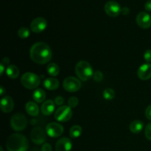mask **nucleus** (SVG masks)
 Listing matches in <instances>:
<instances>
[{
    "mask_svg": "<svg viewBox=\"0 0 151 151\" xmlns=\"http://www.w3.org/2000/svg\"><path fill=\"white\" fill-rule=\"evenodd\" d=\"M63 127L58 122H50L46 126V133L52 138H58L63 134Z\"/></svg>",
    "mask_w": 151,
    "mask_h": 151,
    "instance_id": "obj_10",
    "label": "nucleus"
},
{
    "mask_svg": "<svg viewBox=\"0 0 151 151\" xmlns=\"http://www.w3.org/2000/svg\"><path fill=\"white\" fill-rule=\"evenodd\" d=\"M0 89H1V92H0V95H1V96L4 95V93L6 92V90L4 89V87H3V86L0 87Z\"/></svg>",
    "mask_w": 151,
    "mask_h": 151,
    "instance_id": "obj_37",
    "label": "nucleus"
},
{
    "mask_svg": "<svg viewBox=\"0 0 151 151\" xmlns=\"http://www.w3.org/2000/svg\"><path fill=\"white\" fill-rule=\"evenodd\" d=\"M55 109V103L53 100H47L43 103L41 107V111L45 116H50L52 114Z\"/></svg>",
    "mask_w": 151,
    "mask_h": 151,
    "instance_id": "obj_16",
    "label": "nucleus"
},
{
    "mask_svg": "<svg viewBox=\"0 0 151 151\" xmlns=\"http://www.w3.org/2000/svg\"><path fill=\"white\" fill-rule=\"evenodd\" d=\"M18 36L19 38H22V39H25V38H28L30 35V31H29V28L26 27H22L18 30Z\"/></svg>",
    "mask_w": 151,
    "mask_h": 151,
    "instance_id": "obj_24",
    "label": "nucleus"
},
{
    "mask_svg": "<svg viewBox=\"0 0 151 151\" xmlns=\"http://www.w3.org/2000/svg\"><path fill=\"white\" fill-rule=\"evenodd\" d=\"M145 116L147 119L151 121V104L149 105L145 110Z\"/></svg>",
    "mask_w": 151,
    "mask_h": 151,
    "instance_id": "obj_32",
    "label": "nucleus"
},
{
    "mask_svg": "<svg viewBox=\"0 0 151 151\" xmlns=\"http://www.w3.org/2000/svg\"><path fill=\"white\" fill-rule=\"evenodd\" d=\"M72 116V109L69 106H60L55 112L54 117L60 122H68Z\"/></svg>",
    "mask_w": 151,
    "mask_h": 151,
    "instance_id": "obj_6",
    "label": "nucleus"
},
{
    "mask_svg": "<svg viewBox=\"0 0 151 151\" xmlns=\"http://www.w3.org/2000/svg\"><path fill=\"white\" fill-rule=\"evenodd\" d=\"M29 56L34 63L43 65L48 63L52 57L51 48L44 42H37L31 47Z\"/></svg>",
    "mask_w": 151,
    "mask_h": 151,
    "instance_id": "obj_1",
    "label": "nucleus"
},
{
    "mask_svg": "<svg viewBox=\"0 0 151 151\" xmlns=\"http://www.w3.org/2000/svg\"><path fill=\"white\" fill-rule=\"evenodd\" d=\"M144 128V122L141 120H134L129 125V129L133 134H139Z\"/></svg>",
    "mask_w": 151,
    "mask_h": 151,
    "instance_id": "obj_19",
    "label": "nucleus"
},
{
    "mask_svg": "<svg viewBox=\"0 0 151 151\" xmlns=\"http://www.w3.org/2000/svg\"><path fill=\"white\" fill-rule=\"evenodd\" d=\"M72 148V142L70 139L62 137L59 139L55 145L56 151H71Z\"/></svg>",
    "mask_w": 151,
    "mask_h": 151,
    "instance_id": "obj_14",
    "label": "nucleus"
},
{
    "mask_svg": "<svg viewBox=\"0 0 151 151\" xmlns=\"http://www.w3.org/2000/svg\"><path fill=\"white\" fill-rule=\"evenodd\" d=\"M144 58L147 63H151V50H147L145 52Z\"/></svg>",
    "mask_w": 151,
    "mask_h": 151,
    "instance_id": "obj_29",
    "label": "nucleus"
},
{
    "mask_svg": "<svg viewBox=\"0 0 151 151\" xmlns=\"http://www.w3.org/2000/svg\"><path fill=\"white\" fill-rule=\"evenodd\" d=\"M47 73L50 75V76L55 77L60 72V68H59L58 65L56 64L55 63H51L48 64L47 68Z\"/></svg>",
    "mask_w": 151,
    "mask_h": 151,
    "instance_id": "obj_23",
    "label": "nucleus"
},
{
    "mask_svg": "<svg viewBox=\"0 0 151 151\" xmlns=\"http://www.w3.org/2000/svg\"><path fill=\"white\" fill-rule=\"evenodd\" d=\"M43 86L45 88L50 91H53L58 88L60 86V83L58 79L55 78H47L43 82Z\"/></svg>",
    "mask_w": 151,
    "mask_h": 151,
    "instance_id": "obj_18",
    "label": "nucleus"
},
{
    "mask_svg": "<svg viewBox=\"0 0 151 151\" xmlns=\"http://www.w3.org/2000/svg\"><path fill=\"white\" fill-rule=\"evenodd\" d=\"M78 103H79V100H78V97H71L68 100V106L71 109L77 107L78 106Z\"/></svg>",
    "mask_w": 151,
    "mask_h": 151,
    "instance_id": "obj_26",
    "label": "nucleus"
},
{
    "mask_svg": "<svg viewBox=\"0 0 151 151\" xmlns=\"http://www.w3.org/2000/svg\"><path fill=\"white\" fill-rule=\"evenodd\" d=\"M136 21L138 26L142 29H146L151 27V16L147 12L142 11L139 13Z\"/></svg>",
    "mask_w": 151,
    "mask_h": 151,
    "instance_id": "obj_12",
    "label": "nucleus"
},
{
    "mask_svg": "<svg viewBox=\"0 0 151 151\" xmlns=\"http://www.w3.org/2000/svg\"><path fill=\"white\" fill-rule=\"evenodd\" d=\"M32 98L37 103H44L46 99L45 91L42 88H37L34 91L33 94H32Z\"/></svg>",
    "mask_w": 151,
    "mask_h": 151,
    "instance_id": "obj_20",
    "label": "nucleus"
},
{
    "mask_svg": "<svg viewBox=\"0 0 151 151\" xmlns=\"http://www.w3.org/2000/svg\"><path fill=\"white\" fill-rule=\"evenodd\" d=\"M75 74L81 81H87L93 78L94 71L91 64L86 60H81L75 66Z\"/></svg>",
    "mask_w": 151,
    "mask_h": 151,
    "instance_id": "obj_3",
    "label": "nucleus"
},
{
    "mask_svg": "<svg viewBox=\"0 0 151 151\" xmlns=\"http://www.w3.org/2000/svg\"><path fill=\"white\" fill-rule=\"evenodd\" d=\"M1 110L3 113H10L14 108V102L13 99L9 96H5L1 100Z\"/></svg>",
    "mask_w": 151,
    "mask_h": 151,
    "instance_id": "obj_15",
    "label": "nucleus"
},
{
    "mask_svg": "<svg viewBox=\"0 0 151 151\" xmlns=\"http://www.w3.org/2000/svg\"><path fill=\"white\" fill-rule=\"evenodd\" d=\"M145 135L148 140L151 141V122L147 123L145 129Z\"/></svg>",
    "mask_w": 151,
    "mask_h": 151,
    "instance_id": "obj_28",
    "label": "nucleus"
},
{
    "mask_svg": "<svg viewBox=\"0 0 151 151\" xmlns=\"http://www.w3.org/2000/svg\"><path fill=\"white\" fill-rule=\"evenodd\" d=\"M81 81L75 77H67L63 82V87L68 92H76L81 88Z\"/></svg>",
    "mask_w": 151,
    "mask_h": 151,
    "instance_id": "obj_7",
    "label": "nucleus"
},
{
    "mask_svg": "<svg viewBox=\"0 0 151 151\" xmlns=\"http://www.w3.org/2000/svg\"><path fill=\"white\" fill-rule=\"evenodd\" d=\"M27 119L22 113H16L10 119V126L15 131H22L26 128Z\"/></svg>",
    "mask_w": 151,
    "mask_h": 151,
    "instance_id": "obj_5",
    "label": "nucleus"
},
{
    "mask_svg": "<svg viewBox=\"0 0 151 151\" xmlns=\"http://www.w3.org/2000/svg\"><path fill=\"white\" fill-rule=\"evenodd\" d=\"M104 10L108 16L114 18L120 14L122 7L117 1L111 0L106 3L104 6Z\"/></svg>",
    "mask_w": 151,
    "mask_h": 151,
    "instance_id": "obj_9",
    "label": "nucleus"
},
{
    "mask_svg": "<svg viewBox=\"0 0 151 151\" xmlns=\"http://www.w3.org/2000/svg\"><path fill=\"white\" fill-rule=\"evenodd\" d=\"M82 127H81V125H73V126L69 129V136H70L71 138L76 139L81 137V134H82Z\"/></svg>",
    "mask_w": 151,
    "mask_h": 151,
    "instance_id": "obj_22",
    "label": "nucleus"
},
{
    "mask_svg": "<svg viewBox=\"0 0 151 151\" xmlns=\"http://www.w3.org/2000/svg\"><path fill=\"white\" fill-rule=\"evenodd\" d=\"M41 151H52V147L50 143H44L41 147Z\"/></svg>",
    "mask_w": 151,
    "mask_h": 151,
    "instance_id": "obj_31",
    "label": "nucleus"
},
{
    "mask_svg": "<svg viewBox=\"0 0 151 151\" xmlns=\"http://www.w3.org/2000/svg\"><path fill=\"white\" fill-rule=\"evenodd\" d=\"M47 133L40 127H35L31 131L30 139L36 145L44 144L47 140Z\"/></svg>",
    "mask_w": 151,
    "mask_h": 151,
    "instance_id": "obj_8",
    "label": "nucleus"
},
{
    "mask_svg": "<svg viewBox=\"0 0 151 151\" xmlns=\"http://www.w3.org/2000/svg\"><path fill=\"white\" fill-rule=\"evenodd\" d=\"M6 74L10 79H16L19 76V69L15 65L10 64L6 68Z\"/></svg>",
    "mask_w": 151,
    "mask_h": 151,
    "instance_id": "obj_21",
    "label": "nucleus"
},
{
    "mask_svg": "<svg viewBox=\"0 0 151 151\" xmlns=\"http://www.w3.org/2000/svg\"><path fill=\"white\" fill-rule=\"evenodd\" d=\"M6 147L7 151H27L29 142L23 134H12L6 142Z\"/></svg>",
    "mask_w": 151,
    "mask_h": 151,
    "instance_id": "obj_2",
    "label": "nucleus"
},
{
    "mask_svg": "<svg viewBox=\"0 0 151 151\" xmlns=\"http://www.w3.org/2000/svg\"><path fill=\"white\" fill-rule=\"evenodd\" d=\"M47 27V21L43 17H37L30 23V29L35 33H40L46 29Z\"/></svg>",
    "mask_w": 151,
    "mask_h": 151,
    "instance_id": "obj_11",
    "label": "nucleus"
},
{
    "mask_svg": "<svg viewBox=\"0 0 151 151\" xmlns=\"http://www.w3.org/2000/svg\"><path fill=\"white\" fill-rule=\"evenodd\" d=\"M1 63H3V64H4L5 66H9V63H10V59H9L8 58H7V57L4 58L2 59V60H1Z\"/></svg>",
    "mask_w": 151,
    "mask_h": 151,
    "instance_id": "obj_34",
    "label": "nucleus"
},
{
    "mask_svg": "<svg viewBox=\"0 0 151 151\" xmlns=\"http://www.w3.org/2000/svg\"><path fill=\"white\" fill-rule=\"evenodd\" d=\"M21 83L24 88L29 90H35L41 84V78L36 74L26 72L21 78Z\"/></svg>",
    "mask_w": 151,
    "mask_h": 151,
    "instance_id": "obj_4",
    "label": "nucleus"
},
{
    "mask_svg": "<svg viewBox=\"0 0 151 151\" xmlns=\"http://www.w3.org/2000/svg\"><path fill=\"white\" fill-rule=\"evenodd\" d=\"M137 75L142 81H147L151 78V64L146 63L141 65L137 70Z\"/></svg>",
    "mask_w": 151,
    "mask_h": 151,
    "instance_id": "obj_13",
    "label": "nucleus"
},
{
    "mask_svg": "<svg viewBox=\"0 0 151 151\" xmlns=\"http://www.w3.org/2000/svg\"><path fill=\"white\" fill-rule=\"evenodd\" d=\"M25 110H26L27 113L31 116H38L40 112V109L38 106L37 105V103H35V102L32 101H29L26 103L25 105Z\"/></svg>",
    "mask_w": 151,
    "mask_h": 151,
    "instance_id": "obj_17",
    "label": "nucleus"
},
{
    "mask_svg": "<svg viewBox=\"0 0 151 151\" xmlns=\"http://www.w3.org/2000/svg\"><path fill=\"white\" fill-rule=\"evenodd\" d=\"M4 71H6V66H4L3 63H0V75L2 76L3 73H4Z\"/></svg>",
    "mask_w": 151,
    "mask_h": 151,
    "instance_id": "obj_35",
    "label": "nucleus"
},
{
    "mask_svg": "<svg viewBox=\"0 0 151 151\" xmlns=\"http://www.w3.org/2000/svg\"><path fill=\"white\" fill-rule=\"evenodd\" d=\"M93 78L96 82H100L103 81V72L97 70L94 72V75H93Z\"/></svg>",
    "mask_w": 151,
    "mask_h": 151,
    "instance_id": "obj_27",
    "label": "nucleus"
},
{
    "mask_svg": "<svg viewBox=\"0 0 151 151\" xmlns=\"http://www.w3.org/2000/svg\"><path fill=\"white\" fill-rule=\"evenodd\" d=\"M121 13H122L123 15H125V16H126V15H128V13H130V10L128 9V7H124L123 8H122V11H121Z\"/></svg>",
    "mask_w": 151,
    "mask_h": 151,
    "instance_id": "obj_36",
    "label": "nucleus"
},
{
    "mask_svg": "<svg viewBox=\"0 0 151 151\" xmlns=\"http://www.w3.org/2000/svg\"><path fill=\"white\" fill-rule=\"evenodd\" d=\"M145 9L147 11L151 12V0H147L145 4Z\"/></svg>",
    "mask_w": 151,
    "mask_h": 151,
    "instance_id": "obj_33",
    "label": "nucleus"
},
{
    "mask_svg": "<svg viewBox=\"0 0 151 151\" xmlns=\"http://www.w3.org/2000/svg\"><path fill=\"white\" fill-rule=\"evenodd\" d=\"M103 97L106 100H111L115 97V91L113 88H107L103 91Z\"/></svg>",
    "mask_w": 151,
    "mask_h": 151,
    "instance_id": "obj_25",
    "label": "nucleus"
},
{
    "mask_svg": "<svg viewBox=\"0 0 151 151\" xmlns=\"http://www.w3.org/2000/svg\"><path fill=\"white\" fill-rule=\"evenodd\" d=\"M0 150H1V151H4V150H3V148H2V147H0Z\"/></svg>",
    "mask_w": 151,
    "mask_h": 151,
    "instance_id": "obj_38",
    "label": "nucleus"
},
{
    "mask_svg": "<svg viewBox=\"0 0 151 151\" xmlns=\"http://www.w3.org/2000/svg\"><path fill=\"white\" fill-rule=\"evenodd\" d=\"M54 102L55 103V105H57V106H62L63 105V103H64V99L61 96H58V97H55Z\"/></svg>",
    "mask_w": 151,
    "mask_h": 151,
    "instance_id": "obj_30",
    "label": "nucleus"
}]
</instances>
